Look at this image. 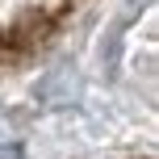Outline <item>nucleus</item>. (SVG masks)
Instances as JSON below:
<instances>
[{"mask_svg":"<svg viewBox=\"0 0 159 159\" xmlns=\"http://www.w3.org/2000/svg\"><path fill=\"white\" fill-rule=\"evenodd\" d=\"M38 96L46 105H67V101H75V75L71 71H55V75H46L38 84Z\"/></svg>","mask_w":159,"mask_h":159,"instance_id":"1","label":"nucleus"},{"mask_svg":"<svg viewBox=\"0 0 159 159\" xmlns=\"http://www.w3.org/2000/svg\"><path fill=\"white\" fill-rule=\"evenodd\" d=\"M0 159H25L21 147H0Z\"/></svg>","mask_w":159,"mask_h":159,"instance_id":"2","label":"nucleus"}]
</instances>
